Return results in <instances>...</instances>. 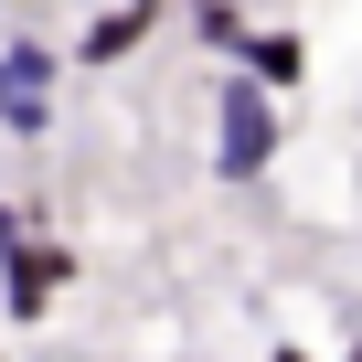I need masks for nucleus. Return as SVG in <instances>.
Here are the masks:
<instances>
[{"label": "nucleus", "instance_id": "nucleus-1", "mask_svg": "<svg viewBox=\"0 0 362 362\" xmlns=\"http://www.w3.org/2000/svg\"><path fill=\"white\" fill-rule=\"evenodd\" d=\"M277 96L235 64L224 75V96H214V181H267V160H277Z\"/></svg>", "mask_w": 362, "mask_h": 362}, {"label": "nucleus", "instance_id": "nucleus-2", "mask_svg": "<svg viewBox=\"0 0 362 362\" xmlns=\"http://www.w3.org/2000/svg\"><path fill=\"white\" fill-rule=\"evenodd\" d=\"M54 43H33V33H11L0 43V139H54Z\"/></svg>", "mask_w": 362, "mask_h": 362}, {"label": "nucleus", "instance_id": "nucleus-3", "mask_svg": "<svg viewBox=\"0 0 362 362\" xmlns=\"http://www.w3.org/2000/svg\"><path fill=\"white\" fill-rule=\"evenodd\" d=\"M64 288H75V245H54V235L22 224V245L0 256V309H11V320H43Z\"/></svg>", "mask_w": 362, "mask_h": 362}, {"label": "nucleus", "instance_id": "nucleus-4", "mask_svg": "<svg viewBox=\"0 0 362 362\" xmlns=\"http://www.w3.org/2000/svg\"><path fill=\"white\" fill-rule=\"evenodd\" d=\"M149 22H160V0H96V11H86V33H75V64H86V75L128 64V54L149 43Z\"/></svg>", "mask_w": 362, "mask_h": 362}, {"label": "nucleus", "instance_id": "nucleus-5", "mask_svg": "<svg viewBox=\"0 0 362 362\" xmlns=\"http://www.w3.org/2000/svg\"><path fill=\"white\" fill-rule=\"evenodd\" d=\"M235 64H245L267 96H288V86L309 75V43H298V33H245V43H235Z\"/></svg>", "mask_w": 362, "mask_h": 362}, {"label": "nucleus", "instance_id": "nucleus-6", "mask_svg": "<svg viewBox=\"0 0 362 362\" xmlns=\"http://www.w3.org/2000/svg\"><path fill=\"white\" fill-rule=\"evenodd\" d=\"M192 33H203L214 54H235V43H245V22H235V0H192Z\"/></svg>", "mask_w": 362, "mask_h": 362}, {"label": "nucleus", "instance_id": "nucleus-7", "mask_svg": "<svg viewBox=\"0 0 362 362\" xmlns=\"http://www.w3.org/2000/svg\"><path fill=\"white\" fill-rule=\"evenodd\" d=\"M22 224H33V203H0V256L22 245Z\"/></svg>", "mask_w": 362, "mask_h": 362}, {"label": "nucleus", "instance_id": "nucleus-8", "mask_svg": "<svg viewBox=\"0 0 362 362\" xmlns=\"http://www.w3.org/2000/svg\"><path fill=\"white\" fill-rule=\"evenodd\" d=\"M267 362H309V351H298V341H277V351H267Z\"/></svg>", "mask_w": 362, "mask_h": 362}, {"label": "nucleus", "instance_id": "nucleus-9", "mask_svg": "<svg viewBox=\"0 0 362 362\" xmlns=\"http://www.w3.org/2000/svg\"><path fill=\"white\" fill-rule=\"evenodd\" d=\"M341 362H362V341H351V351H341Z\"/></svg>", "mask_w": 362, "mask_h": 362}, {"label": "nucleus", "instance_id": "nucleus-10", "mask_svg": "<svg viewBox=\"0 0 362 362\" xmlns=\"http://www.w3.org/2000/svg\"><path fill=\"white\" fill-rule=\"evenodd\" d=\"M86 11H96V0H86Z\"/></svg>", "mask_w": 362, "mask_h": 362}]
</instances>
